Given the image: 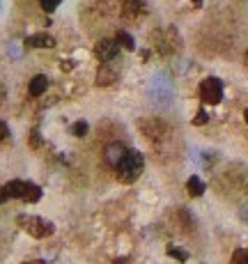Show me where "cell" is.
<instances>
[{
  "label": "cell",
  "instance_id": "1",
  "mask_svg": "<svg viewBox=\"0 0 248 264\" xmlns=\"http://www.w3.org/2000/svg\"><path fill=\"white\" fill-rule=\"evenodd\" d=\"M172 94H175V88H172L170 76L165 71H156L152 76L150 85H147V97H150V101L156 103V106H170Z\"/></svg>",
  "mask_w": 248,
  "mask_h": 264
},
{
  "label": "cell",
  "instance_id": "2",
  "mask_svg": "<svg viewBox=\"0 0 248 264\" xmlns=\"http://www.w3.org/2000/svg\"><path fill=\"white\" fill-rule=\"evenodd\" d=\"M142 166H145V159H142L140 152H136V149L127 152V156H124L122 163L117 166L119 181H124V184H131V181H136L138 177H140V172H142Z\"/></svg>",
  "mask_w": 248,
  "mask_h": 264
},
{
  "label": "cell",
  "instance_id": "3",
  "mask_svg": "<svg viewBox=\"0 0 248 264\" xmlns=\"http://www.w3.org/2000/svg\"><path fill=\"white\" fill-rule=\"evenodd\" d=\"M18 225H21L28 234L35 236V239H44V236L53 234V225L39 216H18Z\"/></svg>",
  "mask_w": 248,
  "mask_h": 264
},
{
  "label": "cell",
  "instance_id": "4",
  "mask_svg": "<svg viewBox=\"0 0 248 264\" xmlns=\"http://www.w3.org/2000/svg\"><path fill=\"white\" fill-rule=\"evenodd\" d=\"M200 99L205 103H218L223 99V83L218 78H214V76L205 78L200 83Z\"/></svg>",
  "mask_w": 248,
  "mask_h": 264
},
{
  "label": "cell",
  "instance_id": "5",
  "mask_svg": "<svg viewBox=\"0 0 248 264\" xmlns=\"http://www.w3.org/2000/svg\"><path fill=\"white\" fill-rule=\"evenodd\" d=\"M94 53H96V58H99L104 65H108L110 60H115L117 58V53H119V44H117V39H101L99 44H96V48H94Z\"/></svg>",
  "mask_w": 248,
  "mask_h": 264
},
{
  "label": "cell",
  "instance_id": "6",
  "mask_svg": "<svg viewBox=\"0 0 248 264\" xmlns=\"http://www.w3.org/2000/svg\"><path fill=\"white\" fill-rule=\"evenodd\" d=\"M127 152H129V149L124 147L122 143H110V145H106V149H104V159H106L108 166L117 168L119 163H122V159L127 156Z\"/></svg>",
  "mask_w": 248,
  "mask_h": 264
},
{
  "label": "cell",
  "instance_id": "7",
  "mask_svg": "<svg viewBox=\"0 0 248 264\" xmlns=\"http://www.w3.org/2000/svg\"><path fill=\"white\" fill-rule=\"evenodd\" d=\"M26 46L28 48H53L55 39L51 37L48 33H37V35H30V37L26 39Z\"/></svg>",
  "mask_w": 248,
  "mask_h": 264
},
{
  "label": "cell",
  "instance_id": "8",
  "mask_svg": "<svg viewBox=\"0 0 248 264\" xmlns=\"http://www.w3.org/2000/svg\"><path fill=\"white\" fill-rule=\"evenodd\" d=\"M46 88H48V78L44 74H37L32 76L30 85H28V92H30V97H41L46 92Z\"/></svg>",
  "mask_w": 248,
  "mask_h": 264
},
{
  "label": "cell",
  "instance_id": "9",
  "mask_svg": "<svg viewBox=\"0 0 248 264\" xmlns=\"http://www.w3.org/2000/svg\"><path fill=\"white\" fill-rule=\"evenodd\" d=\"M142 12V3L140 0H122V14L127 19H138Z\"/></svg>",
  "mask_w": 248,
  "mask_h": 264
},
{
  "label": "cell",
  "instance_id": "10",
  "mask_svg": "<svg viewBox=\"0 0 248 264\" xmlns=\"http://www.w3.org/2000/svg\"><path fill=\"white\" fill-rule=\"evenodd\" d=\"M26 186H28V181L14 179V181H9V184L5 186V193H7V198H21L23 200V195H26Z\"/></svg>",
  "mask_w": 248,
  "mask_h": 264
},
{
  "label": "cell",
  "instance_id": "11",
  "mask_svg": "<svg viewBox=\"0 0 248 264\" xmlns=\"http://www.w3.org/2000/svg\"><path fill=\"white\" fill-rule=\"evenodd\" d=\"M115 78H117V74L108 65H101L99 74H96V85H110V83H115Z\"/></svg>",
  "mask_w": 248,
  "mask_h": 264
},
{
  "label": "cell",
  "instance_id": "12",
  "mask_svg": "<svg viewBox=\"0 0 248 264\" xmlns=\"http://www.w3.org/2000/svg\"><path fill=\"white\" fill-rule=\"evenodd\" d=\"M186 191H188V195H193V198H200V195L205 193V181H202L200 177H188Z\"/></svg>",
  "mask_w": 248,
  "mask_h": 264
},
{
  "label": "cell",
  "instance_id": "13",
  "mask_svg": "<svg viewBox=\"0 0 248 264\" xmlns=\"http://www.w3.org/2000/svg\"><path fill=\"white\" fill-rule=\"evenodd\" d=\"M39 198H41V189H39L37 184H30V181H28L26 195H23V200H26V202H37Z\"/></svg>",
  "mask_w": 248,
  "mask_h": 264
},
{
  "label": "cell",
  "instance_id": "14",
  "mask_svg": "<svg viewBox=\"0 0 248 264\" xmlns=\"http://www.w3.org/2000/svg\"><path fill=\"white\" fill-rule=\"evenodd\" d=\"M117 44L119 46H124L127 51H133V48H136V42H133V37L127 33V30H119L117 33Z\"/></svg>",
  "mask_w": 248,
  "mask_h": 264
},
{
  "label": "cell",
  "instance_id": "15",
  "mask_svg": "<svg viewBox=\"0 0 248 264\" xmlns=\"http://www.w3.org/2000/svg\"><path fill=\"white\" fill-rule=\"evenodd\" d=\"M87 129H90L87 122H76V124L71 126V134L76 136V138H83V136H87Z\"/></svg>",
  "mask_w": 248,
  "mask_h": 264
},
{
  "label": "cell",
  "instance_id": "16",
  "mask_svg": "<svg viewBox=\"0 0 248 264\" xmlns=\"http://www.w3.org/2000/svg\"><path fill=\"white\" fill-rule=\"evenodd\" d=\"M230 264H248V250H234Z\"/></svg>",
  "mask_w": 248,
  "mask_h": 264
},
{
  "label": "cell",
  "instance_id": "17",
  "mask_svg": "<svg viewBox=\"0 0 248 264\" xmlns=\"http://www.w3.org/2000/svg\"><path fill=\"white\" fill-rule=\"evenodd\" d=\"M168 255H170V257H175V259H179V262H186V259H188L186 250H179V248H175V246H170V248H168Z\"/></svg>",
  "mask_w": 248,
  "mask_h": 264
},
{
  "label": "cell",
  "instance_id": "18",
  "mask_svg": "<svg viewBox=\"0 0 248 264\" xmlns=\"http://www.w3.org/2000/svg\"><path fill=\"white\" fill-rule=\"evenodd\" d=\"M39 3H41V7H44L46 12H53L55 7H58L60 3H62V0H39Z\"/></svg>",
  "mask_w": 248,
  "mask_h": 264
},
{
  "label": "cell",
  "instance_id": "19",
  "mask_svg": "<svg viewBox=\"0 0 248 264\" xmlns=\"http://www.w3.org/2000/svg\"><path fill=\"white\" fill-rule=\"evenodd\" d=\"M207 120H209V115H207L205 111H197V115L193 117V124H195V126H197V124H205Z\"/></svg>",
  "mask_w": 248,
  "mask_h": 264
},
{
  "label": "cell",
  "instance_id": "20",
  "mask_svg": "<svg viewBox=\"0 0 248 264\" xmlns=\"http://www.w3.org/2000/svg\"><path fill=\"white\" fill-rule=\"evenodd\" d=\"M7 138H9V126L5 122H0V143H5Z\"/></svg>",
  "mask_w": 248,
  "mask_h": 264
},
{
  "label": "cell",
  "instance_id": "21",
  "mask_svg": "<svg viewBox=\"0 0 248 264\" xmlns=\"http://www.w3.org/2000/svg\"><path fill=\"white\" fill-rule=\"evenodd\" d=\"M239 218H241L243 223H248V202H246V204H241V207H239Z\"/></svg>",
  "mask_w": 248,
  "mask_h": 264
},
{
  "label": "cell",
  "instance_id": "22",
  "mask_svg": "<svg viewBox=\"0 0 248 264\" xmlns=\"http://www.w3.org/2000/svg\"><path fill=\"white\" fill-rule=\"evenodd\" d=\"M39 143H41L39 131H32V134H30V145H32V147H39Z\"/></svg>",
  "mask_w": 248,
  "mask_h": 264
},
{
  "label": "cell",
  "instance_id": "23",
  "mask_svg": "<svg viewBox=\"0 0 248 264\" xmlns=\"http://www.w3.org/2000/svg\"><path fill=\"white\" fill-rule=\"evenodd\" d=\"M69 69H73V62L71 60H64L62 62V71H69Z\"/></svg>",
  "mask_w": 248,
  "mask_h": 264
},
{
  "label": "cell",
  "instance_id": "24",
  "mask_svg": "<svg viewBox=\"0 0 248 264\" xmlns=\"http://www.w3.org/2000/svg\"><path fill=\"white\" fill-rule=\"evenodd\" d=\"M7 200V193H5V186H0V202H5Z\"/></svg>",
  "mask_w": 248,
  "mask_h": 264
},
{
  "label": "cell",
  "instance_id": "25",
  "mask_svg": "<svg viewBox=\"0 0 248 264\" xmlns=\"http://www.w3.org/2000/svg\"><path fill=\"white\" fill-rule=\"evenodd\" d=\"M3 99H5V88L0 85V103H3Z\"/></svg>",
  "mask_w": 248,
  "mask_h": 264
},
{
  "label": "cell",
  "instance_id": "26",
  "mask_svg": "<svg viewBox=\"0 0 248 264\" xmlns=\"http://www.w3.org/2000/svg\"><path fill=\"white\" fill-rule=\"evenodd\" d=\"M193 5H195V7H200V5H202V0H193Z\"/></svg>",
  "mask_w": 248,
  "mask_h": 264
},
{
  "label": "cell",
  "instance_id": "27",
  "mask_svg": "<svg viewBox=\"0 0 248 264\" xmlns=\"http://www.w3.org/2000/svg\"><path fill=\"white\" fill-rule=\"evenodd\" d=\"M28 264H46V262H41V259H35V262H28Z\"/></svg>",
  "mask_w": 248,
  "mask_h": 264
},
{
  "label": "cell",
  "instance_id": "28",
  "mask_svg": "<svg viewBox=\"0 0 248 264\" xmlns=\"http://www.w3.org/2000/svg\"><path fill=\"white\" fill-rule=\"evenodd\" d=\"M243 117H246V122H248V108H246V111H243Z\"/></svg>",
  "mask_w": 248,
  "mask_h": 264
}]
</instances>
